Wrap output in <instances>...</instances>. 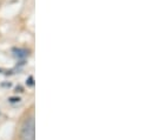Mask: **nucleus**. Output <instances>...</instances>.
<instances>
[{
  "mask_svg": "<svg viewBox=\"0 0 152 140\" xmlns=\"http://www.w3.org/2000/svg\"><path fill=\"white\" fill-rule=\"evenodd\" d=\"M20 140H36V126L32 117L24 121L20 130Z\"/></svg>",
  "mask_w": 152,
  "mask_h": 140,
  "instance_id": "1",
  "label": "nucleus"
}]
</instances>
